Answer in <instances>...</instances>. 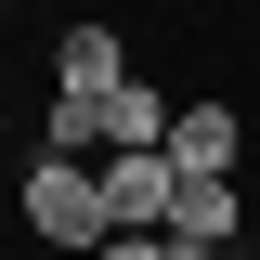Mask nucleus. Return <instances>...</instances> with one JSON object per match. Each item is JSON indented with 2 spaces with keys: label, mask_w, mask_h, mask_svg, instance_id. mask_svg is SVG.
I'll list each match as a JSON object with an SVG mask.
<instances>
[{
  "label": "nucleus",
  "mask_w": 260,
  "mask_h": 260,
  "mask_svg": "<svg viewBox=\"0 0 260 260\" xmlns=\"http://www.w3.org/2000/svg\"><path fill=\"white\" fill-rule=\"evenodd\" d=\"M13 221H26V247L91 260L104 234H117V208H104V169H91V156H26V182H13Z\"/></svg>",
  "instance_id": "1"
},
{
  "label": "nucleus",
  "mask_w": 260,
  "mask_h": 260,
  "mask_svg": "<svg viewBox=\"0 0 260 260\" xmlns=\"http://www.w3.org/2000/svg\"><path fill=\"white\" fill-rule=\"evenodd\" d=\"M104 208H117V234H169V195H182V156L169 143H104Z\"/></svg>",
  "instance_id": "2"
},
{
  "label": "nucleus",
  "mask_w": 260,
  "mask_h": 260,
  "mask_svg": "<svg viewBox=\"0 0 260 260\" xmlns=\"http://www.w3.org/2000/svg\"><path fill=\"white\" fill-rule=\"evenodd\" d=\"M52 91H78V104L130 91V39L104 26V13H52Z\"/></svg>",
  "instance_id": "3"
},
{
  "label": "nucleus",
  "mask_w": 260,
  "mask_h": 260,
  "mask_svg": "<svg viewBox=\"0 0 260 260\" xmlns=\"http://www.w3.org/2000/svg\"><path fill=\"white\" fill-rule=\"evenodd\" d=\"M169 234H182V247H247V182H234V169H182Z\"/></svg>",
  "instance_id": "4"
},
{
  "label": "nucleus",
  "mask_w": 260,
  "mask_h": 260,
  "mask_svg": "<svg viewBox=\"0 0 260 260\" xmlns=\"http://www.w3.org/2000/svg\"><path fill=\"white\" fill-rule=\"evenodd\" d=\"M169 156H182V169H234V156H247V117H234L221 91H195L182 117H169Z\"/></svg>",
  "instance_id": "5"
},
{
  "label": "nucleus",
  "mask_w": 260,
  "mask_h": 260,
  "mask_svg": "<svg viewBox=\"0 0 260 260\" xmlns=\"http://www.w3.org/2000/svg\"><path fill=\"white\" fill-rule=\"evenodd\" d=\"M169 117H182V104H169L156 78H130V91H104V143H169Z\"/></svg>",
  "instance_id": "6"
},
{
  "label": "nucleus",
  "mask_w": 260,
  "mask_h": 260,
  "mask_svg": "<svg viewBox=\"0 0 260 260\" xmlns=\"http://www.w3.org/2000/svg\"><path fill=\"white\" fill-rule=\"evenodd\" d=\"M91 260H182V234H104Z\"/></svg>",
  "instance_id": "7"
},
{
  "label": "nucleus",
  "mask_w": 260,
  "mask_h": 260,
  "mask_svg": "<svg viewBox=\"0 0 260 260\" xmlns=\"http://www.w3.org/2000/svg\"><path fill=\"white\" fill-rule=\"evenodd\" d=\"M0 143H13V104H0Z\"/></svg>",
  "instance_id": "8"
},
{
  "label": "nucleus",
  "mask_w": 260,
  "mask_h": 260,
  "mask_svg": "<svg viewBox=\"0 0 260 260\" xmlns=\"http://www.w3.org/2000/svg\"><path fill=\"white\" fill-rule=\"evenodd\" d=\"M234 260H247V247H234Z\"/></svg>",
  "instance_id": "9"
}]
</instances>
